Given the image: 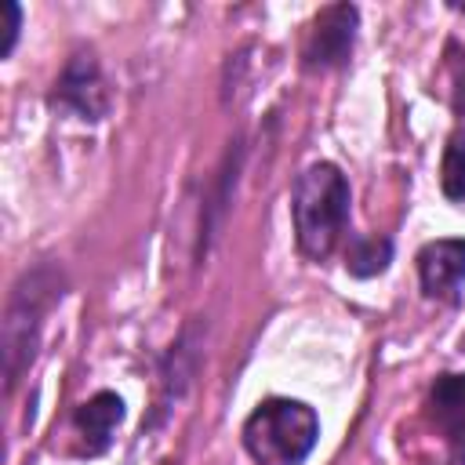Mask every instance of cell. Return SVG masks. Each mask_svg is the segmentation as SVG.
<instances>
[{"label":"cell","instance_id":"6da1fadb","mask_svg":"<svg viewBox=\"0 0 465 465\" xmlns=\"http://www.w3.org/2000/svg\"><path fill=\"white\" fill-rule=\"evenodd\" d=\"M349 182L334 163H312L298 174L291 214H294V240L298 251L312 262L327 258L345 232L349 222Z\"/></svg>","mask_w":465,"mask_h":465},{"label":"cell","instance_id":"7a4b0ae2","mask_svg":"<svg viewBox=\"0 0 465 465\" xmlns=\"http://www.w3.org/2000/svg\"><path fill=\"white\" fill-rule=\"evenodd\" d=\"M320 436V418L302 400H265L243 421V447L258 465H302Z\"/></svg>","mask_w":465,"mask_h":465},{"label":"cell","instance_id":"3957f363","mask_svg":"<svg viewBox=\"0 0 465 465\" xmlns=\"http://www.w3.org/2000/svg\"><path fill=\"white\" fill-rule=\"evenodd\" d=\"M54 291H58V283L51 280V269H36V272H29L15 287V294L7 302V320H4V371H7V385H15L22 367L33 363L36 338H40V316L47 312Z\"/></svg>","mask_w":465,"mask_h":465},{"label":"cell","instance_id":"277c9868","mask_svg":"<svg viewBox=\"0 0 465 465\" xmlns=\"http://www.w3.org/2000/svg\"><path fill=\"white\" fill-rule=\"evenodd\" d=\"M356 7L352 4H331L320 11L312 36L305 44V65L309 69H331L341 65L352 54V40H356Z\"/></svg>","mask_w":465,"mask_h":465},{"label":"cell","instance_id":"5b68a950","mask_svg":"<svg viewBox=\"0 0 465 465\" xmlns=\"http://www.w3.org/2000/svg\"><path fill=\"white\" fill-rule=\"evenodd\" d=\"M421 291L436 302H458L465 283V240H432L418 251Z\"/></svg>","mask_w":465,"mask_h":465},{"label":"cell","instance_id":"8992f818","mask_svg":"<svg viewBox=\"0 0 465 465\" xmlns=\"http://www.w3.org/2000/svg\"><path fill=\"white\" fill-rule=\"evenodd\" d=\"M54 105L73 109L80 120H102L105 116V84L91 54H76L65 73L54 84Z\"/></svg>","mask_w":465,"mask_h":465},{"label":"cell","instance_id":"52a82bcc","mask_svg":"<svg viewBox=\"0 0 465 465\" xmlns=\"http://www.w3.org/2000/svg\"><path fill=\"white\" fill-rule=\"evenodd\" d=\"M429 411L454 454L465 461V374H440L429 389Z\"/></svg>","mask_w":465,"mask_h":465},{"label":"cell","instance_id":"ba28073f","mask_svg":"<svg viewBox=\"0 0 465 465\" xmlns=\"http://www.w3.org/2000/svg\"><path fill=\"white\" fill-rule=\"evenodd\" d=\"M120 421H124V400L116 392H94L91 400H84L76 407V432L84 440V450L102 454Z\"/></svg>","mask_w":465,"mask_h":465},{"label":"cell","instance_id":"9c48e42d","mask_svg":"<svg viewBox=\"0 0 465 465\" xmlns=\"http://www.w3.org/2000/svg\"><path fill=\"white\" fill-rule=\"evenodd\" d=\"M389 258H392V243L385 236H352L345 251V269L352 276H374L389 265Z\"/></svg>","mask_w":465,"mask_h":465},{"label":"cell","instance_id":"30bf717a","mask_svg":"<svg viewBox=\"0 0 465 465\" xmlns=\"http://www.w3.org/2000/svg\"><path fill=\"white\" fill-rule=\"evenodd\" d=\"M440 182H443V196L447 200H465V131H458L447 142Z\"/></svg>","mask_w":465,"mask_h":465},{"label":"cell","instance_id":"8fae6325","mask_svg":"<svg viewBox=\"0 0 465 465\" xmlns=\"http://www.w3.org/2000/svg\"><path fill=\"white\" fill-rule=\"evenodd\" d=\"M0 18H4V44H0V58H7L15 51V40H18V25H22V7L15 0H4L0 4Z\"/></svg>","mask_w":465,"mask_h":465},{"label":"cell","instance_id":"7c38bea8","mask_svg":"<svg viewBox=\"0 0 465 465\" xmlns=\"http://www.w3.org/2000/svg\"><path fill=\"white\" fill-rule=\"evenodd\" d=\"M454 109L465 116V62H461L458 73H454Z\"/></svg>","mask_w":465,"mask_h":465}]
</instances>
